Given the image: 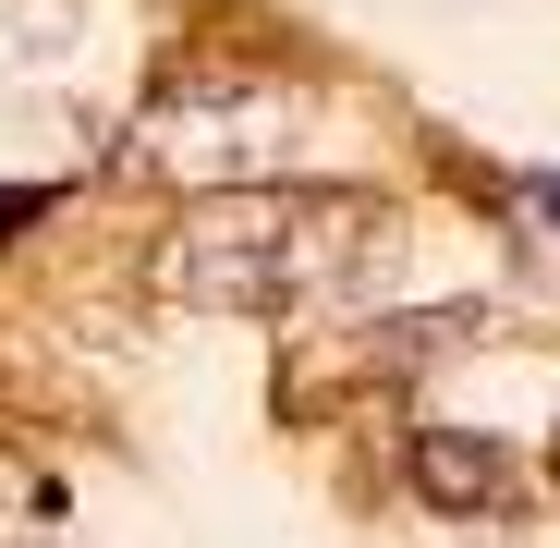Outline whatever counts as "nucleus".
<instances>
[{
    "instance_id": "nucleus-1",
    "label": "nucleus",
    "mask_w": 560,
    "mask_h": 548,
    "mask_svg": "<svg viewBox=\"0 0 560 548\" xmlns=\"http://www.w3.org/2000/svg\"><path fill=\"white\" fill-rule=\"evenodd\" d=\"M365 244H378V208L365 196H220V208H183V232L159 244L147 281L171 305L293 317V305H317V293L353 281Z\"/></svg>"
},
{
    "instance_id": "nucleus-2",
    "label": "nucleus",
    "mask_w": 560,
    "mask_h": 548,
    "mask_svg": "<svg viewBox=\"0 0 560 548\" xmlns=\"http://www.w3.org/2000/svg\"><path fill=\"white\" fill-rule=\"evenodd\" d=\"M415 476H439V488H463V512H476V500L500 488V451H476V439H427V451H415Z\"/></svg>"
}]
</instances>
